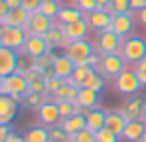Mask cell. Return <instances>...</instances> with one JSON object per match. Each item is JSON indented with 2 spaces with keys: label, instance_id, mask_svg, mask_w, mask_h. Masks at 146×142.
<instances>
[{
  "label": "cell",
  "instance_id": "cell-4",
  "mask_svg": "<svg viewBox=\"0 0 146 142\" xmlns=\"http://www.w3.org/2000/svg\"><path fill=\"white\" fill-rule=\"evenodd\" d=\"M114 87L123 95H135L142 89V83H140L138 74L133 72V68H125L119 77H114Z\"/></svg>",
  "mask_w": 146,
  "mask_h": 142
},
{
  "label": "cell",
  "instance_id": "cell-43",
  "mask_svg": "<svg viewBox=\"0 0 146 142\" xmlns=\"http://www.w3.org/2000/svg\"><path fill=\"white\" fill-rule=\"evenodd\" d=\"M129 7H131L133 13H138L142 9H146V0H129Z\"/></svg>",
  "mask_w": 146,
  "mask_h": 142
},
{
  "label": "cell",
  "instance_id": "cell-50",
  "mask_svg": "<svg viewBox=\"0 0 146 142\" xmlns=\"http://www.w3.org/2000/svg\"><path fill=\"white\" fill-rule=\"evenodd\" d=\"M2 79H4V77H0V93H2Z\"/></svg>",
  "mask_w": 146,
  "mask_h": 142
},
{
  "label": "cell",
  "instance_id": "cell-14",
  "mask_svg": "<svg viewBox=\"0 0 146 142\" xmlns=\"http://www.w3.org/2000/svg\"><path fill=\"white\" fill-rule=\"evenodd\" d=\"M144 108H146V102H144L142 98H131L129 102H125L119 108V113L123 115L125 121H142Z\"/></svg>",
  "mask_w": 146,
  "mask_h": 142
},
{
  "label": "cell",
  "instance_id": "cell-35",
  "mask_svg": "<svg viewBox=\"0 0 146 142\" xmlns=\"http://www.w3.org/2000/svg\"><path fill=\"white\" fill-rule=\"evenodd\" d=\"M30 91H34V93H47V79L42 74H38L34 81H30Z\"/></svg>",
  "mask_w": 146,
  "mask_h": 142
},
{
  "label": "cell",
  "instance_id": "cell-51",
  "mask_svg": "<svg viewBox=\"0 0 146 142\" xmlns=\"http://www.w3.org/2000/svg\"><path fill=\"white\" fill-rule=\"evenodd\" d=\"M142 121H144V123H146V108H144V115H142Z\"/></svg>",
  "mask_w": 146,
  "mask_h": 142
},
{
  "label": "cell",
  "instance_id": "cell-15",
  "mask_svg": "<svg viewBox=\"0 0 146 142\" xmlns=\"http://www.w3.org/2000/svg\"><path fill=\"white\" fill-rule=\"evenodd\" d=\"M28 21H30V13L23 7L11 9L4 17H0V26H15V28H23V30H26Z\"/></svg>",
  "mask_w": 146,
  "mask_h": 142
},
{
  "label": "cell",
  "instance_id": "cell-8",
  "mask_svg": "<svg viewBox=\"0 0 146 142\" xmlns=\"http://www.w3.org/2000/svg\"><path fill=\"white\" fill-rule=\"evenodd\" d=\"M36 115H38V121L42 125H49V127H53V125H62V115H59V106L53 102V100H47V102H42L36 108Z\"/></svg>",
  "mask_w": 146,
  "mask_h": 142
},
{
  "label": "cell",
  "instance_id": "cell-48",
  "mask_svg": "<svg viewBox=\"0 0 146 142\" xmlns=\"http://www.w3.org/2000/svg\"><path fill=\"white\" fill-rule=\"evenodd\" d=\"M110 2H112V0H98V4H100V9H104V7H106V4H110Z\"/></svg>",
  "mask_w": 146,
  "mask_h": 142
},
{
  "label": "cell",
  "instance_id": "cell-52",
  "mask_svg": "<svg viewBox=\"0 0 146 142\" xmlns=\"http://www.w3.org/2000/svg\"><path fill=\"white\" fill-rule=\"evenodd\" d=\"M42 2H59V0H42Z\"/></svg>",
  "mask_w": 146,
  "mask_h": 142
},
{
  "label": "cell",
  "instance_id": "cell-24",
  "mask_svg": "<svg viewBox=\"0 0 146 142\" xmlns=\"http://www.w3.org/2000/svg\"><path fill=\"white\" fill-rule=\"evenodd\" d=\"M98 98L100 93L89 87H80L78 89V98H76V104L80 106H87V108H98Z\"/></svg>",
  "mask_w": 146,
  "mask_h": 142
},
{
  "label": "cell",
  "instance_id": "cell-16",
  "mask_svg": "<svg viewBox=\"0 0 146 142\" xmlns=\"http://www.w3.org/2000/svg\"><path fill=\"white\" fill-rule=\"evenodd\" d=\"M89 30H91V28H89L87 19H78V21H74V23H66V26L62 28V32H64V36H66L68 43H72V40L87 38Z\"/></svg>",
  "mask_w": 146,
  "mask_h": 142
},
{
  "label": "cell",
  "instance_id": "cell-19",
  "mask_svg": "<svg viewBox=\"0 0 146 142\" xmlns=\"http://www.w3.org/2000/svg\"><path fill=\"white\" fill-rule=\"evenodd\" d=\"M144 131H146V123H144V121H127V125H125L121 138L127 140V142H138L144 136Z\"/></svg>",
  "mask_w": 146,
  "mask_h": 142
},
{
  "label": "cell",
  "instance_id": "cell-22",
  "mask_svg": "<svg viewBox=\"0 0 146 142\" xmlns=\"http://www.w3.org/2000/svg\"><path fill=\"white\" fill-rule=\"evenodd\" d=\"M125 125H127V121L123 119V115L119 113V110H110V113H106V127L110 131H114L117 136L123 134Z\"/></svg>",
  "mask_w": 146,
  "mask_h": 142
},
{
  "label": "cell",
  "instance_id": "cell-34",
  "mask_svg": "<svg viewBox=\"0 0 146 142\" xmlns=\"http://www.w3.org/2000/svg\"><path fill=\"white\" fill-rule=\"evenodd\" d=\"M95 140H98V142H119L121 136H117L114 131H110L108 127H104V129L95 131Z\"/></svg>",
  "mask_w": 146,
  "mask_h": 142
},
{
  "label": "cell",
  "instance_id": "cell-20",
  "mask_svg": "<svg viewBox=\"0 0 146 142\" xmlns=\"http://www.w3.org/2000/svg\"><path fill=\"white\" fill-rule=\"evenodd\" d=\"M85 119H87V129L93 131V134L106 127V113L100 110V108H91V113L85 117Z\"/></svg>",
  "mask_w": 146,
  "mask_h": 142
},
{
  "label": "cell",
  "instance_id": "cell-29",
  "mask_svg": "<svg viewBox=\"0 0 146 142\" xmlns=\"http://www.w3.org/2000/svg\"><path fill=\"white\" fill-rule=\"evenodd\" d=\"M57 17L62 19L64 23H74V21H78V19H85V13L80 11L78 7H62V11H59Z\"/></svg>",
  "mask_w": 146,
  "mask_h": 142
},
{
  "label": "cell",
  "instance_id": "cell-26",
  "mask_svg": "<svg viewBox=\"0 0 146 142\" xmlns=\"http://www.w3.org/2000/svg\"><path fill=\"white\" fill-rule=\"evenodd\" d=\"M93 72V68L89 64H80L74 68V72H72V77L68 79V83L70 85H74V87H83L85 85V81H87V77Z\"/></svg>",
  "mask_w": 146,
  "mask_h": 142
},
{
  "label": "cell",
  "instance_id": "cell-28",
  "mask_svg": "<svg viewBox=\"0 0 146 142\" xmlns=\"http://www.w3.org/2000/svg\"><path fill=\"white\" fill-rule=\"evenodd\" d=\"M26 142H51L49 138V129L44 125H36V127H30L26 134H23Z\"/></svg>",
  "mask_w": 146,
  "mask_h": 142
},
{
  "label": "cell",
  "instance_id": "cell-49",
  "mask_svg": "<svg viewBox=\"0 0 146 142\" xmlns=\"http://www.w3.org/2000/svg\"><path fill=\"white\" fill-rule=\"evenodd\" d=\"M138 142H146V131H144V136H142V138H140Z\"/></svg>",
  "mask_w": 146,
  "mask_h": 142
},
{
  "label": "cell",
  "instance_id": "cell-12",
  "mask_svg": "<svg viewBox=\"0 0 146 142\" xmlns=\"http://www.w3.org/2000/svg\"><path fill=\"white\" fill-rule=\"evenodd\" d=\"M17 66H19V53L0 45V77H9V74L17 72Z\"/></svg>",
  "mask_w": 146,
  "mask_h": 142
},
{
  "label": "cell",
  "instance_id": "cell-13",
  "mask_svg": "<svg viewBox=\"0 0 146 142\" xmlns=\"http://www.w3.org/2000/svg\"><path fill=\"white\" fill-rule=\"evenodd\" d=\"M19 102L7 93H0V125H9L17 117Z\"/></svg>",
  "mask_w": 146,
  "mask_h": 142
},
{
  "label": "cell",
  "instance_id": "cell-10",
  "mask_svg": "<svg viewBox=\"0 0 146 142\" xmlns=\"http://www.w3.org/2000/svg\"><path fill=\"white\" fill-rule=\"evenodd\" d=\"M133 19H135L133 11H129V13H114L112 21H110V30H112L114 34H119L121 38H125L127 34H131V30H133Z\"/></svg>",
  "mask_w": 146,
  "mask_h": 142
},
{
  "label": "cell",
  "instance_id": "cell-45",
  "mask_svg": "<svg viewBox=\"0 0 146 142\" xmlns=\"http://www.w3.org/2000/svg\"><path fill=\"white\" fill-rule=\"evenodd\" d=\"M7 142H26V138H23V136H17V134L13 131V134L7 138Z\"/></svg>",
  "mask_w": 146,
  "mask_h": 142
},
{
  "label": "cell",
  "instance_id": "cell-33",
  "mask_svg": "<svg viewBox=\"0 0 146 142\" xmlns=\"http://www.w3.org/2000/svg\"><path fill=\"white\" fill-rule=\"evenodd\" d=\"M49 138H51V142H66L68 134L62 125H53V127H49Z\"/></svg>",
  "mask_w": 146,
  "mask_h": 142
},
{
  "label": "cell",
  "instance_id": "cell-2",
  "mask_svg": "<svg viewBox=\"0 0 146 142\" xmlns=\"http://www.w3.org/2000/svg\"><path fill=\"white\" fill-rule=\"evenodd\" d=\"M119 55L125 59V64H138L140 59L146 57V40L140 36H129L123 40Z\"/></svg>",
  "mask_w": 146,
  "mask_h": 142
},
{
  "label": "cell",
  "instance_id": "cell-3",
  "mask_svg": "<svg viewBox=\"0 0 146 142\" xmlns=\"http://www.w3.org/2000/svg\"><path fill=\"white\" fill-rule=\"evenodd\" d=\"M64 53H66L76 66H80V64H87V62H89V57L95 53V47L89 43L87 38H83V40H72V43H68V47L64 49Z\"/></svg>",
  "mask_w": 146,
  "mask_h": 142
},
{
  "label": "cell",
  "instance_id": "cell-37",
  "mask_svg": "<svg viewBox=\"0 0 146 142\" xmlns=\"http://www.w3.org/2000/svg\"><path fill=\"white\" fill-rule=\"evenodd\" d=\"M76 7H78L85 15H87V13L98 11V9H100V4H98V0H76Z\"/></svg>",
  "mask_w": 146,
  "mask_h": 142
},
{
  "label": "cell",
  "instance_id": "cell-5",
  "mask_svg": "<svg viewBox=\"0 0 146 142\" xmlns=\"http://www.w3.org/2000/svg\"><path fill=\"white\" fill-rule=\"evenodd\" d=\"M123 40L119 34H114L112 30H104L98 34V43H95V53L100 55H110V53H119L123 47Z\"/></svg>",
  "mask_w": 146,
  "mask_h": 142
},
{
  "label": "cell",
  "instance_id": "cell-25",
  "mask_svg": "<svg viewBox=\"0 0 146 142\" xmlns=\"http://www.w3.org/2000/svg\"><path fill=\"white\" fill-rule=\"evenodd\" d=\"M78 89H80V87H74V85H70L68 81H66V85H64V87L59 89L51 100H53V102H76Z\"/></svg>",
  "mask_w": 146,
  "mask_h": 142
},
{
  "label": "cell",
  "instance_id": "cell-32",
  "mask_svg": "<svg viewBox=\"0 0 146 142\" xmlns=\"http://www.w3.org/2000/svg\"><path fill=\"white\" fill-rule=\"evenodd\" d=\"M42 15H47V17H57L59 11H62V7H59V2H42L40 4V9H38Z\"/></svg>",
  "mask_w": 146,
  "mask_h": 142
},
{
  "label": "cell",
  "instance_id": "cell-31",
  "mask_svg": "<svg viewBox=\"0 0 146 142\" xmlns=\"http://www.w3.org/2000/svg\"><path fill=\"white\" fill-rule=\"evenodd\" d=\"M83 87H89V89H93V91H98V93H100V91L104 89V77L98 72V70H93V72L87 77V81H85Z\"/></svg>",
  "mask_w": 146,
  "mask_h": 142
},
{
  "label": "cell",
  "instance_id": "cell-53",
  "mask_svg": "<svg viewBox=\"0 0 146 142\" xmlns=\"http://www.w3.org/2000/svg\"><path fill=\"white\" fill-rule=\"evenodd\" d=\"M0 38H2V26H0Z\"/></svg>",
  "mask_w": 146,
  "mask_h": 142
},
{
  "label": "cell",
  "instance_id": "cell-46",
  "mask_svg": "<svg viewBox=\"0 0 146 142\" xmlns=\"http://www.w3.org/2000/svg\"><path fill=\"white\" fill-rule=\"evenodd\" d=\"M9 11H11V9H9V4L4 2V0H0V17H4Z\"/></svg>",
  "mask_w": 146,
  "mask_h": 142
},
{
  "label": "cell",
  "instance_id": "cell-21",
  "mask_svg": "<svg viewBox=\"0 0 146 142\" xmlns=\"http://www.w3.org/2000/svg\"><path fill=\"white\" fill-rule=\"evenodd\" d=\"M44 40H47V45H49L51 51H55V49H66L68 47V40H66V36H64V32L59 28H51L47 34H44Z\"/></svg>",
  "mask_w": 146,
  "mask_h": 142
},
{
  "label": "cell",
  "instance_id": "cell-30",
  "mask_svg": "<svg viewBox=\"0 0 146 142\" xmlns=\"http://www.w3.org/2000/svg\"><path fill=\"white\" fill-rule=\"evenodd\" d=\"M47 100H51L47 93H34V91H30L28 95H23L21 106H26V108H38V106L42 102H47Z\"/></svg>",
  "mask_w": 146,
  "mask_h": 142
},
{
  "label": "cell",
  "instance_id": "cell-40",
  "mask_svg": "<svg viewBox=\"0 0 146 142\" xmlns=\"http://www.w3.org/2000/svg\"><path fill=\"white\" fill-rule=\"evenodd\" d=\"M42 4V0H21V7L26 9L28 13H36Z\"/></svg>",
  "mask_w": 146,
  "mask_h": 142
},
{
  "label": "cell",
  "instance_id": "cell-38",
  "mask_svg": "<svg viewBox=\"0 0 146 142\" xmlns=\"http://www.w3.org/2000/svg\"><path fill=\"white\" fill-rule=\"evenodd\" d=\"M59 106V115H62V121L64 119H70L74 115V102H55Z\"/></svg>",
  "mask_w": 146,
  "mask_h": 142
},
{
  "label": "cell",
  "instance_id": "cell-1",
  "mask_svg": "<svg viewBox=\"0 0 146 142\" xmlns=\"http://www.w3.org/2000/svg\"><path fill=\"white\" fill-rule=\"evenodd\" d=\"M2 93L11 95V98H15L19 104H21L23 95L30 93L28 79L23 77V74H19V72H13V74H9V77H4L2 79Z\"/></svg>",
  "mask_w": 146,
  "mask_h": 142
},
{
  "label": "cell",
  "instance_id": "cell-17",
  "mask_svg": "<svg viewBox=\"0 0 146 142\" xmlns=\"http://www.w3.org/2000/svg\"><path fill=\"white\" fill-rule=\"evenodd\" d=\"M85 19H87V23H89L91 30H95V32H104V30H110L112 15L106 13L104 9H98V11H93V13H87Z\"/></svg>",
  "mask_w": 146,
  "mask_h": 142
},
{
  "label": "cell",
  "instance_id": "cell-41",
  "mask_svg": "<svg viewBox=\"0 0 146 142\" xmlns=\"http://www.w3.org/2000/svg\"><path fill=\"white\" fill-rule=\"evenodd\" d=\"M112 7L117 13H129L131 7H129V0H112Z\"/></svg>",
  "mask_w": 146,
  "mask_h": 142
},
{
  "label": "cell",
  "instance_id": "cell-47",
  "mask_svg": "<svg viewBox=\"0 0 146 142\" xmlns=\"http://www.w3.org/2000/svg\"><path fill=\"white\" fill-rule=\"evenodd\" d=\"M4 2L9 4V9H17V7H21V0H4Z\"/></svg>",
  "mask_w": 146,
  "mask_h": 142
},
{
  "label": "cell",
  "instance_id": "cell-11",
  "mask_svg": "<svg viewBox=\"0 0 146 142\" xmlns=\"http://www.w3.org/2000/svg\"><path fill=\"white\" fill-rule=\"evenodd\" d=\"M51 28H53V19H51V17L42 15L40 11H36V13H30V21H28V26H26V32H28V34L44 36V34H47Z\"/></svg>",
  "mask_w": 146,
  "mask_h": 142
},
{
  "label": "cell",
  "instance_id": "cell-42",
  "mask_svg": "<svg viewBox=\"0 0 146 142\" xmlns=\"http://www.w3.org/2000/svg\"><path fill=\"white\" fill-rule=\"evenodd\" d=\"M76 142H98V140H95V134H93V131L83 129V131H78V134H76Z\"/></svg>",
  "mask_w": 146,
  "mask_h": 142
},
{
  "label": "cell",
  "instance_id": "cell-23",
  "mask_svg": "<svg viewBox=\"0 0 146 142\" xmlns=\"http://www.w3.org/2000/svg\"><path fill=\"white\" fill-rule=\"evenodd\" d=\"M62 127L66 129V134H78V131L87 129V119L83 115H72L70 119L62 121Z\"/></svg>",
  "mask_w": 146,
  "mask_h": 142
},
{
  "label": "cell",
  "instance_id": "cell-6",
  "mask_svg": "<svg viewBox=\"0 0 146 142\" xmlns=\"http://www.w3.org/2000/svg\"><path fill=\"white\" fill-rule=\"evenodd\" d=\"M125 68H127V66H125V59L121 57L119 53H110V55H102V64H100L98 72L102 74L104 79H112V77H119Z\"/></svg>",
  "mask_w": 146,
  "mask_h": 142
},
{
  "label": "cell",
  "instance_id": "cell-18",
  "mask_svg": "<svg viewBox=\"0 0 146 142\" xmlns=\"http://www.w3.org/2000/svg\"><path fill=\"white\" fill-rule=\"evenodd\" d=\"M74 68H76V64H74V62H72V59L68 57L66 53H64V55H55V64H53L55 77H59V79L68 81L70 77H72Z\"/></svg>",
  "mask_w": 146,
  "mask_h": 142
},
{
  "label": "cell",
  "instance_id": "cell-9",
  "mask_svg": "<svg viewBox=\"0 0 146 142\" xmlns=\"http://www.w3.org/2000/svg\"><path fill=\"white\" fill-rule=\"evenodd\" d=\"M47 51H51V49H49V45H47V40H44V36L28 34L26 45H23L17 53H19V55H28L30 59H34V57H38V55H42V53H47Z\"/></svg>",
  "mask_w": 146,
  "mask_h": 142
},
{
  "label": "cell",
  "instance_id": "cell-27",
  "mask_svg": "<svg viewBox=\"0 0 146 142\" xmlns=\"http://www.w3.org/2000/svg\"><path fill=\"white\" fill-rule=\"evenodd\" d=\"M55 55H57V53L47 51V53L38 55V57H34V59H32V68H34V70H38V72L42 74L44 70L53 68V64H55Z\"/></svg>",
  "mask_w": 146,
  "mask_h": 142
},
{
  "label": "cell",
  "instance_id": "cell-39",
  "mask_svg": "<svg viewBox=\"0 0 146 142\" xmlns=\"http://www.w3.org/2000/svg\"><path fill=\"white\" fill-rule=\"evenodd\" d=\"M133 72L138 74L140 83H142V87H146V57L140 59L138 64H133Z\"/></svg>",
  "mask_w": 146,
  "mask_h": 142
},
{
  "label": "cell",
  "instance_id": "cell-7",
  "mask_svg": "<svg viewBox=\"0 0 146 142\" xmlns=\"http://www.w3.org/2000/svg\"><path fill=\"white\" fill-rule=\"evenodd\" d=\"M28 32L23 28H15V26H2V38H0V45L13 49V51H19V49L26 45Z\"/></svg>",
  "mask_w": 146,
  "mask_h": 142
},
{
  "label": "cell",
  "instance_id": "cell-36",
  "mask_svg": "<svg viewBox=\"0 0 146 142\" xmlns=\"http://www.w3.org/2000/svg\"><path fill=\"white\" fill-rule=\"evenodd\" d=\"M66 85V81L64 79H59V77H55V79H51V81H47V95L49 98H53L55 93H57L59 89Z\"/></svg>",
  "mask_w": 146,
  "mask_h": 142
},
{
  "label": "cell",
  "instance_id": "cell-44",
  "mask_svg": "<svg viewBox=\"0 0 146 142\" xmlns=\"http://www.w3.org/2000/svg\"><path fill=\"white\" fill-rule=\"evenodd\" d=\"M135 19H138L142 26H146V9H142V11H138L135 13Z\"/></svg>",
  "mask_w": 146,
  "mask_h": 142
}]
</instances>
